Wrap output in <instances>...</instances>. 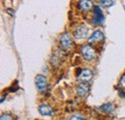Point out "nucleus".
<instances>
[{"label":"nucleus","mask_w":125,"mask_h":120,"mask_svg":"<svg viewBox=\"0 0 125 120\" xmlns=\"http://www.w3.org/2000/svg\"><path fill=\"white\" fill-rule=\"evenodd\" d=\"M81 52H82L84 58L88 60H94V58L96 57L95 50H94L92 46H90V45H84V46L81 48Z\"/></svg>","instance_id":"nucleus-3"},{"label":"nucleus","mask_w":125,"mask_h":120,"mask_svg":"<svg viewBox=\"0 0 125 120\" xmlns=\"http://www.w3.org/2000/svg\"><path fill=\"white\" fill-rule=\"evenodd\" d=\"M69 120H85V118L82 116V115H79V114H74L70 117Z\"/></svg>","instance_id":"nucleus-14"},{"label":"nucleus","mask_w":125,"mask_h":120,"mask_svg":"<svg viewBox=\"0 0 125 120\" xmlns=\"http://www.w3.org/2000/svg\"><path fill=\"white\" fill-rule=\"evenodd\" d=\"M35 85H36L37 90H39V92L41 93L45 92V90H47V86H48L46 77L42 74L37 75L35 78Z\"/></svg>","instance_id":"nucleus-1"},{"label":"nucleus","mask_w":125,"mask_h":120,"mask_svg":"<svg viewBox=\"0 0 125 120\" xmlns=\"http://www.w3.org/2000/svg\"><path fill=\"white\" fill-rule=\"evenodd\" d=\"M119 95H121V96H122V98H125V92H123L122 90H120V91H119Z\"/></svg>","instance_id":"nucleus-17"},{"label":"nucleus","mask_w":125,"mask_h":120,"mask_svg":"<svg viewBox=\"0 0 125 120\" xmlns=\"http://www.w3.org/2000/svg\"><path fill=\"white\" fill-rule=\"evenodd\" d=\"M100 4L105 8H109L115 4V0H101Z\"/></svg>","instance_id":"nucleus-12"},{"label":"nucleus","mask_w":125,"mask_h":120,"mask_svg":"<svg viewBox=\"0 0 125 120\" xmlns=\"http://www.w3.org/2000/svg\"><path fill=\"white\" fill-rule=\"evenodd\" d=\"M89 90H90V87L87 83H82L80 84L77 88V94H78L79 97H86L89 93Z\"/></svg>","instance_id":"nucleus-9"},{"label":"nucleus","mask_w":125,"mask_h":120,"mask_svg":"<svg viewBox=\"0 0 125 120\" xmlns=\"http://www.w3.org/2000/svg\"><path fill=\"white\" fill-rule=\"evenodd\" d=\"M0 120H14V119H13L12 115H10V114H8V113H2Z\"/></svg>","instance_id":"nucleus-13"},{"label":"nucleus","mask_w":125,"mask_h":120,"mask_svg":"<svg viewBox=\"0 0 125 120\" xmlns=\"http://www.w3.org/2000/svg\"><path fill=\"white\" fill-rule=\"evenodd\" d=\"M93 71L90 69H83L78 74V80L82 83H88L93 78Z\"/></svg>","instance_id":"nucleus-5"},{"label":"nucleus","mask_w":125,"mask_h":120,"mask_svg":"<svg viewBox=\"0 0 125 120\" xmlns=\"http://www.w3.org/2000/svg\"><path fill=\"white\" fill-rule=\"evenodd\" d=\"M78 8L82 11H89L93 8V2L91 0H80Z\"/></svg>","instance_id":"nucleus-10"},{"label":"nucleus","mask_w":125,"mask_h":120,"mask_svg":"<svg viewBox=\"0 0 125 120\" xmlns=\"http://www.w3.org/2000/svg\"><path fill=\"white\" fill-rule=\"evenodd\" d=\"M114 104H111V103H109V104H105V105H103L102 107H101V110H104L105 112H108V113H111L113 110H114Z\"/></svg>","instance_id":"nucleus-11"},{"label":"nucleus","mask_w":125,"mask_h":120,"mask_svg":"<svg viewBox=\"0 0 125 120\" xmlns=\"http://www.w3.org/2000/svg\"><path fill=\"white\" fill-rule=\"evenodd\" d=\"M105 17L104 15L101 11V9L98 6H94V17H93V24L97 26L103 23Z\"/></svg>","instance_id":"nucleus-2"},{"label":"nucleus","mask_w":125,"mask_h":120,"mask_svg":"<svg viewBox=\"0 0 125 120\" xmlns=\"http://www.w3.org/2000/svg\"><path fill=\"white\" fill-rule=\"evenodd\" d=\"M39 111L42 115L43 116H52L54 114V110L53 109L50 107V106L46 105V104H43V105H41L39 107Z\"/></svg>","instance_id":"nucleus-8"},{"label":"nucleus","mask_w":125,"mask_h":120,"mask_svg":"<svg viewBox=\"0 0 125 120\" xmlns=\"http://www.w3.org/2000/svg\"><path fill=\"white\" fill-rule=\"evenodd\" d=\"M88 33H89V29L87 28V26L85 25L79 26L74 32V38L77 40H84L85 38H87Z\"/></svg>","instance_id":"nucleus-6"},{"label":"nucleus","mask_w":125,"mask_h":120,"mask_svg":"<svg viewBox=\"0 0 125 120\" xmlns=\"http://www.w3.org/2000/svg\"><path fill=\"white\" fill-rule=\"evenodd\" d=\"M120 85L122 86V87H125V74L122 77H121V79H120Z\"/></svg>","instance_id":"nucleus-15"},{"label":"nucleus","mask_w":125,"mask_h":120,"mask_svg":"<svg viewBox=\"0 0 125 120\" xmlns=\"http://www.w3.org/2000/svg\"><path fill=\"white\" fill-rule=\"evenodd\" d=\"M61 45L64 50H70L72 48V39L69 33H65L61 37Z\"/></svg>","instance_id":"nucleus-4"},{"label":"nucleus","mask_w":125,"mask_h":120,"mask_svg":"<svg viewBox=\"0 0 125 120\" xmlns=\"http://www.w3.org/2000/svg\"><path fill=\"white\" fill-rule=\"evenodd\" d=\"M104 40V34L101 31H95L94 34L89 38L88 42L89 43H94V42H99Z\"/></svg>","instance_id":"nucleus-7"},{"label":"nucleus","mask_w":125,"mask_h":120,"mask_svg":"<svg viewBox=\"0 0 125 120\" xmlns=\"http://www.w3.org/2000/svg\"><path fill=\"white\" fill-rule=\"evenodd\" d=\"M6 11H7V12H8V13H9V14H10L11 15H15V11H14V10H12V9H7Z\"/></svg>","instance_id":"nucleus-16"}]
</instances>
